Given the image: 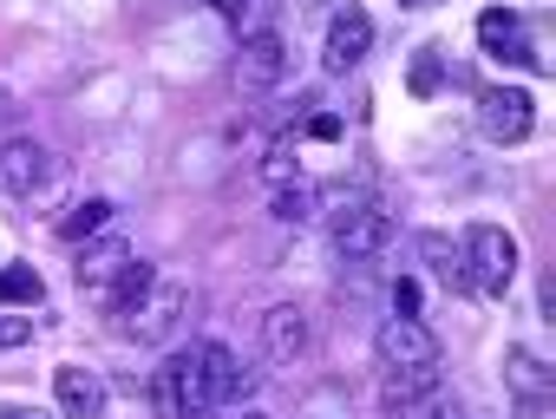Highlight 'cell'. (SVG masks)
<instances>
[{"mask_svg": "<svg viewBox=\"0 0 556 419\" xmlns=\"http://www.w3.org/2000/svg\"><path fill=\"white\" fill-rule=\"evenodd\" d=\"M458 256H465V282H471L478 295L504 302V289H510V276H517V237L497 230V224H471Z\"/></svg>", "mask_w": 556, "mask_h": 419, "instance_id": "1", "label": "cell"}, {"mask_svg": "<svg viewBox=\"0 0 556 419\" xmlns=\"http://www.w3.org/2000/svg\"><path fill=\"white\" fill-rule=\"evenodd\" d=\"M151 399H157V412H164V419H203V412L216 406V399H210V380H203L197 347H190V354H170V360L157 367Z\"/></svg>", "mask_w": 556, "mask_h": 419, "instance_id": "2", "label": "cell"}, {"mask_svg": "<svg viewBox=\"0 0 556 419\" xmlns=\"http://www.w3.org/2000/svg\"><path fill=\"white\" fill-rule=\"evenodd\" d=\"M184 315H190V289L184 282H151V295L131 308V321H125V334H138V341H151V347H164V341H177V328H184Z\"/></svg>", "mask_w": 556, "mask_h": 419, "instance_id": "3", "label": "cell"}, {"mask_svg": "<svg viewBox=\"0 0 556 419\" xmlns=\"http://www.w3.org/2000/svg\"><path fill=\"white\" fill-rule=\"evenodd\" d=\"M374 354L380 367H439V334L419 315H387L374 334Z\"/></svg>", "mask_w": 556, "mask_h": 419, "instance_id": "4", "label": "cell"}, {"mask_svg": "<svg viewBox=\"0 0 556 419\" xmlns=\"http://www.w3.org/2000/svg\"><path fill=\"white\" fill-rule=\"evenodd\" d=\"M478 118L497 144H523L536 131V99L523 86H491V92H478Z\"/></svg>", "mask_w": 556, "mask_h": 419, "instance_id": "5", "label": "cell"}, {"mask_svg": "<svg viewBox=\"0 0 556 419\" xmlns=\"http://www.w3.org/2000/svg\"><path fill=\"white\" fill-rule=\"evenodd\" d=\"M289 73V40L262 27V34H242V53H236V86L242 92H268V86H282Z\"/></svg>", "mask_w": 556, "mask_h": 419, "instance_id": "6", "label": "cell"}, {"mask_svg": "<svg viewBox=\"0 0 556 419\" xmlns=\"http://www.w3.org/2000/svg\"><path fill=\"white\" fill-rule=\"evenodd\" d=\"M387 243H393V217H387V210L348 203L341 217H334V250H341L348 263H367V256H380Z\"/></svg>", "mask_w": 556, "mask_h": 419, "instance_id": "7", "label": "cell"}, {"mask_svg": "<svg viewBox=\"0 0 556 419\" xmlns=\"http://www.w3.org/2000/svg\"><path fill=\"white\" fill-rule=\"evenodd\" d=\"M478 47H484L491 60H504V66H543V53L530 47L523 21H517L510 8H491V14H478Z\"/></svg>", "mask_w": 556, "mask_h": 419, "instance_id": "8", "label": "cell"}, {"mask_svg": "<svg viewBox=\"0 0 556 419\" xmlns=\"http://www.w3.org/2000/svg\"><path fill=\"white\" fill-rule=\"evenodd\" d=\"M262 347H268V360L295 367V360L315 347V328H308V315H302L295 302H275V308L262 315Z\"/></svg>", "mask_w": 556, "mask_h": 419, "instance_id": "9", "label": "cell"}, {"mask_svg": "<svg viewBox=\"0 0 556 419\" xmlns=\"http://www.w3.org/2000/svg\"><path fill=\"white\" fill-rule=\"evenodd\" d=\"M40 183H47V151L34 138L0 144V203H27Z\"/></svg>", "mask_w": 556, "mask_h": 419, "instance_id": "10", "label": "cell"}, {"mask_svg": "<svg viewBox=\"0 0 556 419\" xmlns=\"http://www.w3.org/2000/svg\"><path fill=\"white\" fill-rule=\"evenodd\" d=\"M197 360H203V380H210V399H216V406H242V399L255 393V373L236 360V347L203 341V347H197Z\"/></svg>", "mask_w": 556, "mask_h": 419, "instance_id": "11", "label": "cell"}, {"mask_svg": "<svg viewBox=\"0 0 556 419\" xmlns=\"http://www.w3.org/2000/svg\"><path fill=\"white\" fill-rule=\"evenodd\" d=\"M367 47H374V21H367L361 8H341V14L328 21V73L361 66V60H367Z\"/></svg>", "mask_w": 556, "mask_h": 419, "instance_id": "12", "label": "cell"}, {"mask_svg": "<svg viewBox=\"0 0 556 419\" xmlns=\"http://www.w3.org/2000/svg\"><path fill=\"white\" fill-rule=\"evenodd\" d=\"M439 393V367H387V380H380V406H387V419H406L419 399H432Z\"/></svg>", "mask_w": 556, "mask_h": 419, "instance_id": "13", "label": "cell"}, {"mask_svg": "<svg viewBox=\"0 0 556 419\" xmlns=\"http://www.w3.org/2000/svg\"><path fill=\"white\" fill-rule=\"evenodd\" d=\"M53 386H60V412L66 419H105V380L92 367H60Z\"/></svg>", "mask_w": 556, "mask_h": 419, "instance_id": "14", "label": "cell"}, {"mask_svg": "<svg viewBox=\"0 0 556 419\" xmlns=\"http://www.w3.org/2000/svg\"><path fill=\"white\" fill-rule=\"evenodd\" d=\"M125 263H131V250H125V243H92V250L79 256V289H86L92 302H105V289L125 276Z\"/></svg>", "mask_w": 556, "mask_h": 419, "instance_id": "15", "label": "cell"}, {"mask_svg": "<svg viewBox=\"0 0 556 419\" xmlns=\"http://www.w3.org/2000/svg\"><path fill=\"white\" fill-rule=\"evenodd\" d=\"M504 380L517 386L523 412H543V399H549V367H543L530 347H510V354H504Z\"/></svg>", "mask_w": 556, "mask_h": 419, "instance_id": "16", "label": "cell"}, {"mask_svg": "<svg viewBox=\"0 0 556 419\" xmlns=\"http://www.w3.org/2000/svg\"><path fill=\"white\" fill-rule=\"evenodd\" d=\"M151 282H157V269L131 256V263H125V276H118V282L105 289V302H99V308H112V315H131V308H138V302L151 295Z\"/></svg>", "mask_w": 556, "mask_h": 419, "instance_id": "17", "label": "cell"}, {"mask_svg": "<svg viewBox=\"0 0 556 419\" xmlns=\"http://www.w3.org/2000/svg\"><path fill=\"white\" fill-rule=\"evenodd\" d=\"M40 295H47V282H40V269L34 263H8L0 269V308H40Z\"/></svg>", "mask_w": 556, "mask_h": 419, "instance_id": "18", "label": "cell"}, {"mask_svg": "<svg viewBox=\"0 0 556 419\" xmlns=\"http://www.w3.org/2000/svg\"><path fill=\"white\" fill-rule=\"evenodd\" d=\"M105 224H112V196H86V203H73L66 217H60V237L79 243V237H99Z\"/></svg>", "mask_w": 556, "mask_h": 419, "instance_id": "19", "label": "cell"}, {"mask_svg": "<svg viewBox=\"0 0 556 419\" xmlns=\"http://www.w3.org/2000/svg\"><path fill=\"white\" fill-rule=\"evenodd\" d=\"M419 250L432 256V276H439L445 289H471V282H465V256H458L445 237H419Z\"/></svg>", "mask_w": 556, "mask_h": 419, "instance_id": "20", "label": "cell"}, {"mask_svg": "<svg viewBox=\"0 0 556 419\" xmlns=\"http://www.w3.org/2000/svg\"><path fill=\"white\" fill-rule=\"evenodd\" d=\"M308 217H315V190L308 183H295V190L282 183V196H275V224H308Z\"/></svg>", "mask_w": 556, "mask_h": 419, "instance_id": "21", "label": "cell"}, {"mask_svg": "<svg viewBox=\"0 0 556 419\" xmlns=\"http://www.w3.org/2000/svg\"><path fill=\"white\" fill-rule=\"evenodd\" d=\"M262 177H268V183H289V177H295V131H282V138L268 144V157H262Z\"/></svg>", "mask_w": 556, "mask_h": 419, "instance_id": "22", "label": "cell"}, {"mask_svg": "<svg viewBox=\"0 0 556 419\" xmlns=\"http://www.w3.org/2000/svg\"><path fill=\"white\" fill-rule=\"evenodd\" d=\"M439 73H445L439 47H419V60H413V79H406V86H413L419 99H432V92H439Z\"/></svg>", "mask_w": 556, "mask_h": 419, "instance_id": "23", "label": "cell"}, {"mask_svg": "<svg viewBox=\"0 0 556 419\" xmlns=\"http://www.w3.org/2000/svg\"><path fill=\"white\" fill-rule=\"evenodd\" d=\"M268 8H275V0H223V14H229V21H242L249 34H262V21H268Z\"/></svg>", "mask_w": 556, "mask_h": 419, "instance_id": "24", "label": "cell"}, {"mask_svg": "<svg viewBox=\"0 0 556 419\" xmlns=\"http://www.w3.org/2000/svg\"><path fill=\"white\" fill-rule=\"evenodd\" d=\"M27 341H34V315H0V354L27 347Z\"/></svg>", "mask_w": 556, "mask_h": 419, "instance_id": "25", "label": "cell"}, {"mask_svg": "<svg viewBox=\"0 0 556 419\" xmlns=\"http://www.w3.org/2000/svg\"><path fill=\"white\" fill-rule=\"evenodd\" d=\"M393 315H419V282H393Z\"/></svg>", "mask_w": 556, "mask_h": 419, "instance_id": "26", "label": "cell"}, {"mask_svg": "<svg viewBox=\"0 0 556 419\" xmlns=\"http://www.w3.org/2000/svg\"><path fill=\"white\" fill-rule=\"evenodd\" d=\"M308 138H341V118H334V112H315V118H308Z\"/></svg>", "mask_w": 556, "mask_h": 419, "instance_id": "27", "label": "cell"}, {"mask_svg": "<svg viewBox=\"0 0 556 419\" xmlns=\"http://www.w3.org/2000/svg\"><path fill=\"white\" fill-rule=\"evenodd\" d=\"M8 118H14V99H8V92H0V125H8Z\"/></svg>", "mask_w": 556, "mask_h": 419, "instance_id": "28", "label": "cell"}, {"mask_svg": "<svg viewBox=\"0 0 556 419\" xmlns=\"http://www.w3.org/2000/svg\"><path fill=\"white\" fill-rule=\"evenodd\" d=\"M0 419H40V412H21V406H8V412H0Z\"/></svg>", "mask_w": 556, "mask_h": 419, "instance_id": "29", "label": "cell"}, {"mask_svg": "<svg viewBox=\"0 0 556 419\" xmlns=\"http://www.w3.org/2000/svg\"><path fill=\"white\" fill-rule=\"evenodd\" d=\"M400 8H432V0H400Z\"/></svg>", "mask_w": 556, "mask_h": 419, "instance_id": "30", "label": "cell"}, {"mask_svg": "<svg viewBox=\"0 0 556 419\" xmlns=\"http://www.w3.org/2000/svg\"><path fill=\"white\" fill-rule=\"evenodd\" d=\"M236 419H268V412H236Z\"/></svg>", "mask_w": 556, "mask_h": 419, "instance_id": "31", "label": "cell"}, {"mask_svg": "<svg viewBox=\"0 0 556 419\" xmlns=\"http://www.w3.org/2000/svg\"><path fill=\"white\" fill-rule=\"evenodd\" d=\"M432 419H458V412H432Z\"/></svg>", "mask_w": 556, "mask_h": 419, "instance_id": "32", "label": "cell"}]
</instances>
